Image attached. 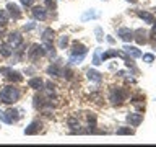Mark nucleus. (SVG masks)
I'll return each instance as SVG.
<instances>
[{
    "label": "nucleus",
    "mask_w": 156,
    "mask_h": 147,
    "mask_svg": "<svg viewBox=\"0 0 156 147\" xmlns=\"http://www.w3.org/2000/svg\"><path fill=\"white\" fill-rule=\"evenodd\" d=\"M20 96H21V93H20V90L16 87H13V85L5 87L3 90L0 92V101L5 103V105H10V103L18 101Z\"/></svg>",
    "instance_id": "f257e3e1"
},
{
    "label": "nucleus",
    "mask_w": 156,
    "mask_h": 147,
    "mask_svg": "<svg viewBox=\"0 0 156 147\" xmlns=\"http://www.w3.org/2000/svg\"><path fill=\"white\" fill-rule=\"evenodd\" d=\"M127 98V92L124 88H119V87H112L109 90V101L112 105H122Z\"/></svg>",
    "instance_id": "f03ea898"
},
{
    "label": "nucleus",
    "mask_w": 156,
    "mask_h": 147,
    "mask_svg": "<svg viewBox=\"0 0 156 147\" xmlns=\"http://www.w3.org/2000/svg\"><path fill=\"white\" fill-rule=\"evenodd\" d=\"M46 47L44 46H39V44H34V46L28 51V57L31 59V61H36V59L39 57H42V56H46Z\"/></svg>",
    "instance_id": "7ed1b4c3"
},
{
    "label": "nucleus",
    "mask_w": 156,
    "mask_h": 147,
    "mask_svg": "<svg viewBox=\"0 0 156 147\" xmlns=\"http://www.w3.org/2000/svg\"><path fill=\"white\" fill-rule=\"evenodd\" d=\"M86 54H88V47L85 46V44H81V43H78V41L73 43L70 56H86Z\"/></svg>",
    "instance_id": "20e7f679"
},
{
    "label": "nucleus",
    "mask_w": 156,
    "mask_h": 147,
    "mask_svg": "<svg viewBox=\"0 0 156 147\" xmlns=\"http://www.w3.org/2000/svg\"><path fill=\"white\" fill-rule=\"evenodd\" d=\"M8 44H10L13 49H15V47H20V46L23 44V36H21L20 33H16V31H15V33L12 31V33L8 34Z\"/></svg>",
    "instance_id": "39448f33"
},
{
    "label": "nucleus",
    "mask_w": 156,
    "mask_h": 147,
    "mask_svg": "<svg viewBox=\"0 0 156 147\" xmlns=\"http://www.w3.org/2000/svg\"><path fill=\"white\" fill-rule=\"evenodd\" d=\"M20 119V111L15 110V108H10L8 111H5V123L7 124H13Z\"/></svg>",
    "instance_id": "423d86ee"
},
{
    "label": "nucleus",
    "mask_w": 156,
    "mask_h": 147,
    "mask_svg": "<svg viewBox=\"0 0 156 147\" xmlns=\"http://www.w3.org/2000/svg\"><path fill=\"white\" fill-rule=\"evenodd\" d=\"M41 127H42V124L39 123L37 119H34V121H31L29 123V126L24 129V134H28V136H34V134H37L39 131H41Z\"/></svg>",
    "instance_id": "0eeeda50"
},
{
    "label": "nucleus",
    "mask_w": 156,
    "mask_h": 147,
    "mask_svg": "<svg viewBox=\"0 0 156 147\" xmlns=\"http://www.w3.org/2000/svg\"><path fill=\"white\" fill-rule=\"evenodd\" d=\"M117 36H119L122 41L129 43L133 39V31H132L130 28H119V31H117Z\"/></svg>",
    "instance_id": "6e6552de"
},
{
    "label": "nucleus",
    "mask_w": 156,
    "mask_h": 147,
    "mask_svg": "<svg viewBox=\"0 0 156 147\" xmlns=\"http://www.w3.org/2000/svg\"><path fill=\"white\" fill-rule=\"evenodd\" d=\"M127 121L130 123V126H140L141 121H143V115H140V113H132V115H127Z\"/></svg>",
    "instance_id": "1a4fd4ad"
},
{
    "label": "nucleus",
    "mask_w": 156,
    "mask_h": 147,
    "mask_svg": "<svg viewBox=\"0 0 156 147\" xmlns=\"http://www.w3.org/2000/svg\"><path fill=\"white\" fill-rule=\"evenodd\" d=\"M31 15H33L34 20H46L47 18V12L44 7H33Z\"/></svg>",
    "instance_id": "9d476101"
},
{
    "label": "nucleus",
    "mask_w": 156,
    "mask_h": 147,
    "mask_svg": "<svg viewBox=\"0 0 156 147\" xmlns=\"http://www.w3.org/2000/svg\"><path fill=\"white\" fill-rule=\"evenodd\" d=\"M28 85H29V88H33V90H42L44 88V80L41 77H33V78H29Z\"/></svg>",
    "instance_id": "9b49d317"
},
{
    "label": "nucleus",
    "mask_w": 156,
    "mask_h": 147,
    "mask_svg": "<svg viewBox=\"0 0 156 147\" xmlns=\"http://www.w3.org/2000/svg\"><path fill=\"white\" fill-rule=\"evenodd\" d=\"M7 10H8V15H10V17H13L15 20H18L20 17H21V10H20L18 5H15V3H7Z\"/></svg>",
    "instance_id": "f8f14e48"
},
{
    "label": "nucleus",
    "mask_w": 156,
    "mask_h": 147,
    "mask_svg": "<svg viewBox=\"0 0 156 147\" xmlns=\"http://www.w3.org/2000/svg\"><path fill=\"white\" fill-rule=\"evenodd\" d=\"M146 34H148V33H146L145 29H136V31H133V39H135L138 44H145L146 41H148Z\"/></svg>",
    "instance_id": "ddd939ff"
},
{
    "label": "nucleus",
    "mask_w": 156,
    "mask_h": 147,
    "mask_svg": "<svg viewBox=\"0 0 156 147\" xmlns=\"http://www.w3.org/2000/svg\"><path fill=\"white\" fill-rule=\"evenodd\" d=\"M124 51L127 56H130L132 59H136V57H141V51L138 47H133V46H124Z\"/></svg>",
    "instance_id": "4468645a"
},
{
    "label": "nucleus",
    "mask_w": 156,
    "mask_h": 147,
    "mask_svg": "<svg viewBox=\"0 0 156 147\" xmlns=\"http://www.w3.org/2000/svg\"><path fill=\"white\" fill-rule=\"evenodd\" d=\"M86 75H88V78H90L91 82H96V83H99L102 80V75L98 70H94V69H90V70L86 72Z\"/></svg>",
    "instance_id": "2eb2a0df"
},
{
    "label": "nucleus",
    "mask_w": 156,
    "mask_h": 147,
    "mask_svg": "<svg viewBox=\"0 0 156 147\" xmlns=\"http://www.w3.org/2000/svg\"><path fill=\"white\" fill-rule=\"evenodd\" d=\"M60 74H62V69L58 67V64H52V66L47 67V75H51V77H60Z\"/></svg>",
    "instance_id": "dca6fc26"
},
{
    "label": "nucleus",
    "mask_w": 156,
    "mask_h": 147,
    "mask_svg": "<svg viewBox=\"0 0 156 147\" xmlns=\"http://www.w3.org/2000/svg\"><path fill=\"white\" fill-rule=\"evenodd\" d=\"M12 52H13V49H12V46H10L8 43H2V44H0V54H2L3 57H10V56H12Z\"/></svg>",
    "instance_id": "f3484780"
},
{
    "label": "nucleus",
    "mask_w": 156,
    "mask_h": 147,
    "mask_svg": "<svg viewBox=\"0 0 156 147\" xmlns=\"http://www.w3.org/2000/svg\"><path fill=\"white\" fill-rule=\"evenodd\" d=\"M99 18V13H96L94 10H88L81 15V21H88V20H96Z\"/></svg>",
    "instance_id": "a211bd4d"
},
{
    "label": "nucleus",
    "mask_w": 156,
    "mask_h": 147,
    "mask_svg": "<svg viewBox=\"0 0 156 147\" xmlns=\"http://www.w3.org/2000/svg\"><path fill=\"white\" fill-rule=\"evenodd\" d=\"M138 17L143 20L145 23H150V24H153V21H154V17L150 12H138Z\"/></svg>",
    "instance_id": "6ab92c4d"
},
{
    "label": "nucleus",
    "mask_w": 156,
    "mask_h": 147,
    "mask_svg": "<svg viewBox=\"0 0 156 147\" xmlns=\"http://www.w3.org/2000/svg\"><path fill=\"white\" fill-rule=\"evenodd\" d=\"M111 57H119V51H115V49H109V51H106L101 56V61L104 62V61H107V59H111Z\"/></svg>",
    "instance_id": "aec40b11"
},
{
    "label": "nucleus",
    "mask_w": 156,
    "mask_h": 147,
    "mask_svg": "<svg viewBox=\"0 0 156 147\" xmlns=\"http://www.w3.org/2000/svg\"><path fill=\"white\" fill-rule=\"evenodd\" d=\"M7 78H8L10 82H21L23 80V75L20 72H12V70H10L7 74Z\"/></svg>",
    "instance_id": "412c9836"
},
{
    "label": "nucleus",
    "mask_w": 156,
    "mask_h": 147,
    "mask_svg": "<svg viewBox=\"0 0 156 147\" xmlns=\"http://www.w3.org/2000/svg\"><path fill=\"white\" fill-rule=\"evenodd\" d=\"M7 23H8V12L0 10V26H7Z\"/></svg>",
    "instance_id": "4be33fe9"
},
{
    "label": "nucleus",
    "mask_w": 156,
    "mask_h": 147,
    "mask_svg": "<svg viewBox=\"0 0 156 147\" xmlns=\"http://www.w3.org/2000/svg\"><path fill=\"white\" fill-rule=\"evenodd\" d=\"M44 103H46V101H44V98H42L41 95H36V96H34V103H33L34 108H39V110H41V108L44 106Z\"/></svg>",
    "instance_id": "5701e85b"
},
{
    "label": "nucleus",
    "mask_w": 156,
    "mask_h": 147,
    "mask_svg": "<svg viewBox=\"0 0 156 147\" xmlns=\"http://www.w3.org/2000/svg\"><path fill=\"white\" fill-rule=\"evenodd\" d=\"M117 134L119 136H132L133 134V129H130V127H119V129H117Z\"/></svg>",
    "instance_id": "b1692460"
},
{
    "label": "nucleus",
    "mask_w": 156,
    "mask_h": 147,
    "mask_svg": "<svg viewBox=\"0 0 156 147\" xmlns=\"http://www.w3.org/2000/svg\"><path fill=\"white\" fill-rule=\"evenodd\" d=\"M68 44V36L65 34V36H60V39H58V49H65Z\"/></svg>",
    "instance_id": "393cba45"
},
{
    "label": "nucleus",
    "mask_w": 156,
    "mask_h": 147,
    "mask_svg": "<svg viewBox=\"0 0 156 147\" xmlns=\"http://www.w3.org/2000/svg\"><path fill=\"white\" fill-rule=\"evenodd\" d=\"M46 7L51 8V10H55L57 8V0H46Z\"/></svg>",
    "instance_id": "a878e982"
},
{
    "label": "nucleus",
    "mask_w": 156,
    "mask_h": 147,
    "mask_svg": "<svg viewBox=\"0 0 156 147\" xmlns=\"http://www.w3.org/2000/svg\"><path fill=\"white\" fill-rule=\"evenodd\" d=\"M83 59H85V56H70V62L72 64H80Z\"/></svg>",
    "instance_id": "bb28decb"
},
{
    "label": "nucleus",
    "mask_w": 156,
    "mask_h": 147,
    "mask_svg": "<svg viewBox=\"0 0 156 147\" xmlns=\"http://www.w3.org/2000/svg\"><path fill=\"white\" fill-rule=\"evenodd\" d=\"M94 33H96V39H98V41H102V39H104V38H102V29L99 28V26H98L96 29H94Z\"/></svg>",
    "instance_id": "cd10ccee"
},
{
    "label": "nucleus",
    "mask_w": 156,
    "mask_h": 147,
    "mask_svg": "<svg viewBox=\"0 0 156 147\" xmlns=\"http://www.w3.org/2000/svg\"><path fill=\"white\" fill-rule=\"evenodd\" d=\"M93 64H94V66H99V64H101V57H99V51H96V52H94V57H93Z\"/></svg>",
    "instance_id": "c85d7f7f"
},
{
    "label": "nucleus",
    "mask_w": 156,
    "mask_h": 147,
    "mask_svg": "<svg viewBox=\"0 0 156 147\" xmlns=\"http://www.w3.org/2000/svg\"><path fill=\"white\" fill-rule=\"evenodd\" d=\"M143 61L148 62V64H151V62L154 61V56H153V54H143Z\"/></svg>",
    "instance_id": "c756f323"
},
{
    "label": "nucleus",
    "mask_w": 156,
    "mask_h": 147,
    "mask_svg": "<svg viewBox=\"0 0 156 147\" xmlns=\"http://www.w3.org/2000/svg\"><path fill=\"white\" fill-rule=\"evenodd\" d=\"M88 123H90L91 127H96V116L94 115H90V116H88Z\"/></svg>",
    "instance_id": "7c9ffc66"
},
{
    "label": "nucleus",
    "mask_w": 156,
    "mask_h": 147,
    "mask_svg": "<svg viewBox=\"0 0 156 147\" xmlns=\"http://www.w3.org/2000/svg\"><path fill=\"white\" fill-rule=\"evenodd\" d=\"M68 126L70 127H80V124H78V121L75 118H70V119H68Z\"/></svg>",
    "instance_id": "2f4dec72"
},
{
    "label": "nucleus",
    "mask_w": 156,
    "mask_h": 147,
    "mask_svg": "<svg viewBox=\"0 0 156 147\" xmlns=\"http://www.w3.org/2000/svg\"><path fill=\"white\" fill-rule=\"evenodd\" d=\"M34 0H21V5L23 7H33Z\"/></svg>",
    "instance_id": "473e14b6"
},
{
    "label": "nucleus",
    "mask_w": 156,
    "mask_h": 147,
    "mask_svg": "<svg viewBox=\"0 0 156 147\" xmlns=\"http://www.w3.org/2000/svg\"><path fill=\"white\" fill-rule=\"evenodd\" d=\"M33 28H36V23H29L24 26V31H29V29H33Z\"/></svg>",
    "instance_id": "72a5a7b5"
},
{
    "label": "nucleus",
    "mask_w": 156,
    "mask_h": 147,
    "mask_svg": "<svg viewBox=\"0 0 156 147\" xmlns=\"http://www.w3.org/2000/svg\"><path fill=\"white\" fill-rule=\"evenodd\" d=\"M10 72L8 67H0V74H3V75H7V74Z\"/></svg>",
    "instance_id": "f704fd0d"
},
{
    "label": "nucleus",
    "mask_w": 156,
    "mask_h": 147,
    "mask_svg": "<svg viewBox=\"0 0 156 147\" xmlns=\"http://www.w3.org/2000/svg\"><path fill=\"white\" fill-rule=\"evenodd\" d=\"M0 119L5 123V111H2V110H0Z\"/></svg>",
    "instance_id": "c9c22d12"
},
{
    "label": "nucleus",
    "mask_w": 156,
    "mask_h": 147,
    "mask_svg": "<svg viewBox=\"0 0 156 147\" xmlns=\"http://www.w3.org/2000/svg\"><path fill=\"white\" fill-rule=\"evenodd\" d=\"M151 33L156 34V21H153V29H151Z\"/></svg>",
    "instance_id": "e433bc0d"
},
{
    "label": "nucleus",
    "mask_w": 156,
    "mask_h": 147,
    "mask_svg": "<svg viewBox=\"0 0 156 147\" xmlns=\"http://www.w3.org/2000/svg\"><path fill=\"white\" fill-rule=\"evenodd\" d=\"M107 43H111V44H114V38H111V36H107Z\"/></svg>",
    "instance_id": "4c0bfd02"
},
{
    "label": "nucleus",
    "mask_w": 156,
    "mask_h": 147,
    "mask_svg": "<svg viewBox=\"0 0 156 147\" xmlns=\"http://www.w3.org/2000/svg\"><path fill=\"white\" fill-rule=\"evenodd\" d=\"M127 2H132V3H136L138 0H127Z\"/></svg>",
    "instance_id": "58836bf2"
}]
</instances>
